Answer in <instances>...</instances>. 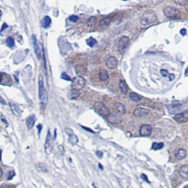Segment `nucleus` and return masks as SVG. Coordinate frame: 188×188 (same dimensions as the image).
<instances>
[{"mask_svg": "<svg viewBox=\"0 0 188 188\" xmlns=\"http://www.w3.org/2000/svg\"><path fill=\"white\" fill-rule=\"evenodd\" d=\"M157 21V16L156 13L151 10H147L144 11L140 18V23L142 26H147Z\"/></svg>", "mask_w": 188, "mask_h": 188, "instance_id": "nucleus-1", "label": "nucleus"}, {"mask_svg": "<svg viewBox=\"0 0 188 188\" xmlns=\"http://www.w3.org/2000/svg\"><path fill=\"white\" fill-rule=\"evenodd\" d=\"M163 13L168 18L171 20L179 19L181 17V13L179 9H176L173 6H167L163 8Z\"/></svg>", "mask_w": 188, "mask_h": 188, "instance_id": "nucleus-2", "label": "nucleus"}, {"mask_svg": "<svg viewBox=\"0 0 188 188\" xmlns=\"http://www.w3.org/2000/svg\"><path fill=\"white\" fill-rule=\"evenodd\" d=\"M38 96L41 104L43 106H45L47 103V94L44 86L43 78L42 77H40L38 81Z\"/></svg>", "mask_w": 188, "mask_h": 188, "instance_id": "nucleus-3", "label": "nucleus"}, {"mask_svg": "<svg viewBox=\"0 0 188 188\" xmlns=\"http://www.w3.org/2000/svg\"><path fill=\"white\" fill-rule=\"evenodd\" d=\"M94 110L97 112L99 114L101 115L104 117H108L110 115V111L109 109L107 108V106L105 104H103V103L101 102H96L95 103L94 105Z\"/></svg>", "mask_w": 188, "mask_h": 188, "instance_id": "nucleus-4", "label": "nucleus"}, {"mask_svg": "<svg viewBox=\"0 0 188 188\" xmlns=\"http://www.w3.org/2000/svg\"><path fill=\"white\" fill-rule=\"evenodd\" d=\"M129 43H130V39L127 36H123L120 38L119 43H118V50H119L120 54H122V55L125 54L129 45Z\"/></svg>", "mask_w": 188, "mask_h": 188, "instance_id": "nucleus-5", "label": "nucleus"}, {"mask_svg": "<svg viewBox=\"0 0 188 188\" xmlns=\"http://www.w3.org/2000/svg\"><path fill=\"white\" fill-rule=\"evenodd\" d=\"M72 81V89H77V90H80L82 89L84 87L86 84V81L85 79H84L81 76H77L74 79H73Z\"/></svg>", "mask_w": 188, "mask_h": 188, "instance_id": "nucleus-6", "label": "nucleus"}, {"mask_svg": "<svg viewBox=\"0 0 188 188\" xmlns=\"http://www.w3.org/2000/svg\"><path fill=\"white\" fill-rule=\"evenodd\" d=\"M108 120L111 124H119L123 120V117L122 114L115 112V113H110V115L108 117Z\"/></svg>", "mask_w": 188, "mask_h": 188, "instance_id": "nucleus-7", "label": "nucleus"}, {"mask_svg": "<svg viewBox=\"0 0 188 188\" xmlns=\"http://www.w3.org/2000/svg\"><path fill=\"white\" fill-rule=\"evenodd\" d=\"M51 134H50V130L47 131L46 139H45V151L47 155L50 154L52 151V138H51Z\"/></svg>", "mask_w": 188, "mask_h": 188, "instance_id": "nucleus-8", "label": "nucleus"}, {"mask_svg": "<svg viewBox=\"0 0 188 188\" xmlns=\"http://www.w3.org/2000/svg\"><path fill=\"white\" fill-rule=\"evenodd\" d=\"M173 118L178 123H187V122H188V111H185L180 113H177L174 116Z\"/></svg>", "mask_w": 188, "mask_h": 188, "instance_id": "nucleus-9", "label": "nucleus"}, {"mask_svg": "<svg viewBox=\"0 0 188 188\" xmlns=\"http://www.w3.org/2000/svg\"><path fill=\"white\" fill-rule=\"evenodd\" d=\"M152 132V127L149 125H142L139 128L141 137H149Z\"/></svg>", "mask_w": 188, "mask_h": 188, "instance_id": "nucleus-10", "label": "nucleus"}, {"mask_svg": "<svg viewBox=\"0 0 188 188\" xmlns=\"http://www.w3.org/2000/svg\"><path fill=\"white\" fill-rule=\"evenodd\" d=\"M149 113V111L146 108H137L133 112L134 115L138 117V118H142V117L147 115Z\"/></svg>", "mask_w": 188, "mask_h": 188, "instance_id": "nucleus-11", "label": "nucleus"}, {"mask_svg": "<svg viewBox=\"0 0 188 188\" xmlns=\"http://www.w3.org/2000/svg\"><path fill=\"white\" fill-rule=\"evenodd\" d=\"M182 106V105L181 104V103H171V104L168 105V106H167L168 111L169 113H170V114H174V113H175L176 112L180 110Z\"/></svg>", "mask_w": 188, "mask_h": 188, "instance_id": "nucleus-12", "label": "nucleus"}, {"mask_svg": "<svg viewBox=\"0 0 188 188\" xmlns=\"http://www.w3.org/2000/svg\"><path fill=\"white\" fill-rule=\"evenodd\" d=\"M106 66L110 69H115L118 67V61L115 57H109L106 60Z\"/></svg>", "mask_w": 188, "mask_h": 188, "instance_id": "nucleus-13", "label": "nucleus"}, {"mask_svg": "<svg viewBox=\"0 0 188 188\" xmlns=\"http://www.w3.org/2000/svg\"><path fill=\"white\" fill-rule=\"evenodd\" d=\"M32 38H33V47H34L35 55H36V57L38 60H40V58H41V52H40V47H39L38 40H37V38L35 35H32Z\"/></svg>", "mask_w": 188, "mask_h": 188, "instance_id": "nucleus-14", "label": "nucleus"}, {"mask_svg": "<svg viewBox=\"0 0 188 188\" xmlns=\"http://www.w3.org/2000/svg\"><path fill=\"white\" fill-rule=\"evenodd\" d=\"M179 174L182 178L188 180V165H182L180 168Z\"/></svg>", "mask_w": 188, "mask_h": 188, "instance_id": "nucleus-15", "label": "nucleus"}, {"mask_svg": "<svg viewBox=\"0 0 188 188\" xmlns=\"http://www.w3.org/2000/svg\"><path fill=\"white\" fill-rule=\"evenodd\" d=\"M187 156V151L183 149H180L175 153V158L178 161H181Z\"/></svg>", "mask_w": 188, "mask_h": 188, "instance_id": "nucleus-16", "label": "nucleus"}, {"mask_svg": "<svg viewBox=\"0 0 188 188\" xmlns=\"http://www.w3.org/2000/svg\"><path fill=\"white\" fill-rule=\"evenodd\" d=\"M79 96H80V91H79V90L74 89H71L68 92V94H67L68 98L71 100L77 99L79 97Z\"/></svg>", "mask_w": 188, "mask_h": 188, "instance_id": "nucleus-17", "label": "nucleus"}, {"mask_svg": "<svg viewBox=\"0 0 188 188\" xmlns=\"http://www.w3.org/2000/svg\"><path fill=\"white\" fill-rule=\"evenodd\" d=\"M35 123V117L34 115L28 116L26 119V126L28 130H31Z\"/></svg>", "mask_w": 188, "mask_h": 188, "instance_id": "nucleus-18", "label": "nucleus"}, {"mask_svg": "<svg viewBox=\"0 0 188 188\" xmlns=\"http://www.w3.org/2000/svg\"><path fill=\"white\" fill-rule=\"evenodd\" d=\"M99 79L101 81H103V82H106L109 80V75H108V73L106 69H101L99 72Z\"/></svg>", "mask_w": 188, "mask_h": 188, "instance_id": "nucleus-19", "label": "nucleus"}, {"mask_svg": "<svg viewBox=\"0 0 188 188\" xmlns=\"http://www.w3.org/2000/svg\"><path fill=\"white\" fill-rule=\"evenodd\" d=\"M9 106H10V108H11V112H12L13 114L15 116H17V117L21 116V110H20V108H18V106H16V105L11 103H9Z\"/></svg>", "mask_w": 188, "mask_h": 188, "instance_id": "nucleus-20", "label": "nucleus"}, {"mask_svg": "<svg viewBox=\"0 0 188 188\" xmlns=\"http://www.w3.org/2000/svg\"><path fill=\"white\" fill-rule=\"evenodd\" d=\"M35 169L38 171V172L41 173H47L48 172V168H47V166L46 164L44 163H38L35 165Z\"/></svg>", "mask_w": 188, "mask_h": 188, "instance_id": "nucleus-21", "label": "nucleus"}, {"mask_svg": "<svg viewBox=\"0 0 188 188\" xmlns=\"http://www.w3.org/2000/svg\"><path fill=\"white\" fill-rule=\"evenodd\" d=\"M115 109L118 113H120V114L123 115L126 113V109H125L124 105L121 103H116L114 106Z\"/></svg>", "mask_w": 188, "mask_h": 188, "instance_id": "nucleus-22", "label": "nucleus"}, {"mask_svg": "<svg viewBox=\"0 0 188 188\" xmlns=\"http://www.w3.org/2000/svg\"><path fill=\"white\" fill-rule=\"evenodd\" d=\"M119 87H120V91H121L123 94H127V93L128 92V90H129L128 86H127V84L126 81H125V80H120V81Z\"/></svg>", "mask_w": 188, "mask_h": 188, "instance_id": "nucleus-23", "label": "nucleus"}, {"mask_svg": "<svg viewBox=\"0 0 188 188\" xmlns=\"http://www.w3.org/2000/svg\"><path fill=\"white\" fill-rule=\"evenodd\" d=\"M160 73L163 77H168L169 80H170V81L174 80V79H175V77L174 74H169L167 70H165V69H161Z\"/></svg>", "mask_w": 188, "mask_h": 188, "instance_id": "nucleus-24", "label": "nucleus"}, {"mask_svg": "<svg viewBox=\"0 0 188 188\" xmlns=\"http://www.w3.org/2000/svg\"><path fill=\"white\" fill-rule=\"evenodd\" d=\"M50 24H51V18L49 17L48 16H45L43 20V23H42V25H43V27L44 28H48L50 27Z\"/></svg>", "mask_w": 188, "mask_h": 188, "instance_id": "nucleus-25", "label": "nucleus"}, {"mask_svg": "<svg viewBox=\"0 0 188 188\" xmlns=\"http://www.w3.org/2000/svg\"><path fill=\"white\" fill-rule=\"evenodd\" d=\"M111 18L105 17L102 18V19L99 21V26L101 27L108 26V25L110 24V23H111Z\"/></svg>", "mask_w": 188, "mask_h": 188, "instance_id": "nucleus-26", "label": "nucleus"}, {"mask_svg": "<svg viewBox=\"0 0 188 188\" xmlns=\"http://www.w3.org/2000/svg\"><path fill=\"white\" fill-rule=\"evenodd\" d=\"M69 142L71 144L75 145L79 142V139H78L77 135H75L74 134H72L69 136Z\"/></svg>", "mask_w": 188, "mask_h": 188, "instance_id": "nucleus-27", "label": "nucleus"}, {"mask_svg": "<svg viewBox=\"0 0 188 188\" xmlns=\"http://www.w3.org/2000/svg\"><path fill=\"white\" fill-rule=\"evenodd\" d=\"M130 98L132 101H134V102H139V101L142 99V98L140 97L138 94H136V93H134V92L130 93Z\"/></svg>", "mask_w": 188, "mask_h": 188, "instance_id": "nucleus-28", "label": "nucleus"}, {"mask_svg": "<svg viewBox=\"0 0 188 188\" xmlns=\"http://www.w3.org/2000/svg\"><path fill=\"white\" fill-rule=\"evenodd\" d=\"M164 146V144L163 143H162V142H161V143H158V142H154L153 143V144H152V146H151V149L153 150H160V149H162L163 148Z\"/></svg>", "mask_w": 188, "mask_h": 188, "instance_id": "nucleus-29", "label": "nucleus"}, {"mask_svg": "<svg viewBox=\"0 0 188 188\" xmlns=\"http://www.w3.org/2000/svg\"><path fill=\"white\" fill-rule=\"evenodd\" d=\"M86 43H87V45H89L90 47H94L95 45H96V43H97V40H96V39H94V38H89V39H87L86 40Z\"/></svg>", "mask_w": 188, "mask_h": 188, "instance_id": "nucleus-30", "label": "nucleus"}, {"mask_svg": "<svg viewBox=\"0 0 188 188\" xmlns=\"http://www.w3.org/2000/svg\"><path fill=\"white\" fill-rule=\"evenodd\" d=\"M6 43L7 45V46L9 47H13L14 46L15 43H14V40L12 37H9L6 40Z\"/></svg>", "mask_w": 188, "mask_h": 188, "instance_id": "nucleus-31", "label": "nucleus"}, {"mask_svg": "<svg viewBox=\"0 0 188 188\" xmlns=\"http://www.w3.org/2000/svg\"><path fill=\"white\" fill-rule=\"evenodd\" d=\"M175 4L180 5V6H184L188 3V0H173Z\"/></svg>", "mask_w": 188, "mask_h": 188, "instance_id": "nucleus-32", "label": "nucleus"}, {"mask_svg": "<svg viewBox=\"0 0 188 188\" xmlns=\"http://www.w3.org/2000/svg\"><path fill=\"white\" fill-rule=\"evenodd\" d=\"M96 18L95 17H91L89 18V20L88 21V25L90 26H93L96 23Z\"/></svg>", "mask_w": 188, "mask_h": 188, "instance_id": "nucleus-33", "label": "nucleus"}, {"mask_svg": "<svg viewBox=\"0 0 188 188\" xmlns=\"http://www.w3.org/2000/svg\"><path fill=\"white\" fill-rule=\"evenodd\" d=\"M61 78L64 79V80H66V81H72V79H71V77H69V75H67L65 72L62 73V75H61Z\"/></svg>", "mask_w": 188, "mask_h": 188, "instance_id": "nucleus-34", "label": "nucleus"}, {"mask_svg": "<svg viewBox=\"0 0 188 188\" xmlns=\"http://www.w3.org/2000/svg\"><path fill=\"white\" fill-rule=\"evenodd\" d=\"M76 69H80V70H77V72H78V74H79V73H81V74H84V72H85V68H84V67H82V66H78V67H77V68Z\"/></svg>", "mask_w": 188, "mask_h": 188, "instance_id": "nucleus-35", "label": "nucleus"}, {"mask_svg": "<svg viewBox=\"0 0 188 188\" xmlns=\"http://www.w3.org/2000/svg\"><path fill=\"white\" fill-rule=\"evenodd\" d=\"M78 19H79V18H78L77 16H75V15H72V16H69V21H71L72 22H77Z\"/></svg>", "mask_w": 188, "mask_h": 188, "instance_id": "nucleus-36", "label": "nucleus"}, {"mask_svg": "<svg viewBox=\"0 0 188 188\" xmlns=\"http://www.w3.org/2000/svg\"><path fill=\"white\" fill-rule=\"evenodd\" d=\"M65 131H66V133L67 134L69 135H71V134H74L73 133V131L72 130H71V129H69V128H65Z\"/></svg>", "mask_w": 188, "mask_h": 188, "instance_id": "nucleus-37", "label": "nucleus"}, {"mask_svg": "<svg viewBox=\"0 0 188 188\" xmlns=\"http://www.w3.org/2000/svg\"><path fill=\"white\" fill-rule=\"evenodd\" d=\"M58 148H59V150H60L61 154H62V155H63L64 153V149L63 146L60 145V146H59Z\"/></svg>", "mask_w": 188, "mask_h": 188, "instance_id": "nucleus-38", "label": "nucleus"}, {"mask_svg": "<svg viewBox=\"0 0 188 188\" xmlns=\"http://www.w3.org/2000/svg\"><path fill=\"white\" fill-rule=\"evenodd\" d=\"M186 33H187V30H186L185 28H182V29L180 30V34L182 35H185Z\"/></svg>", "mask_w": 188, "mask_h": 188, "instance_id": "nucleus-39", "label": "nucleus"}, {"mask_svg": "<svg viewBox=\"0 0 188 188\" xmlns=\"http://www.w3.org/2000/svg\"><path fill=\"white\" fill-rule=\"evenodd\" d=\"M96 155H97V156L99 157V158H102V157H103V152L100 151H96Z\"/></svg>", "mask_w": 188, "mask_h": 188, "instance_id": "nucleus-40", "label": "nucleus"}, {"mask_svg": "<svg viewBox=\"0 0 188 188\" xmlns=\"http://www.w3.org/2000/svg\"><path fill=\"white\" fill-rule=\"evenodd\" d=\"M38 134H40V132H41V130H42V125H38Z\"/></svg>", "mask_w": 188, "mask_h": 188, "instance_id": "nucleus-41", "label": "nucleus"}, {"mask_svg": "<svg viewBox=\"0 0 188 188\" xmlns=\"http://www.w3.org/2000/svg\"><path fill=\"white\" fill-rule=\"evenodd\" d=\"M142 178L144 179V180H146L148 182H149V181L148 180H147L146 176V175H144V174H142Z\"/></svg>", "mask_w": 188, "mask_h": 188, "instance_id": "nucleus-42", "label": "nucleus"}, {"mask_svg": "<svg viewBox=\"0 0 188 188\" xmlns=\"http://www.w3.org/2000/svg\"><path fill=\"white\" fill-rule=\"evenodd\" d=\"M83 127V128H84V129H85V130H88V131H89V132H90L94 133V131H93V130H91V129H89V128L84 127Z\"/></svg>", "mask_w": 188, "mask_h": 188, "instance_id": "nucleus-43", "label": "nucleus"}, {"mask_svg": "<svg viewBox=\"0 0 188 188\" xmlns=\"http://www.w3.org/2000/svg\"><path fill=\"white\" fill-rule=\"evenodd\" d=\"M2 176H3V170H2V169L0 168V179L1 178V177H2Z\"/></svg>", "mask_w": 188, "mask_h": 188, "instance_id": "nucleus-44", "label": "nucleus"}, {"mask_svg": "<svg viewBox=\"0 0 188 188\" xmlns=\"http://www.w3.org/2000/svg\"><path fill=\"white\" fill-rule=\"evenodd\" d=\"M0 101H1V103H2V104H4V105L6 104V103H5V101H4V99H3L1 97V96H0Z\"/></svg>", "mask_w": 188, "mask_h": 188, "instance_id": "nucleus-45", "label": "nucleus"}, {"mask_svg": "<svg viewBox=\"0 0 188 188\" xmlns=\"http://www.w3.org/2000/svg\"><path fill=\"white\" fill-rule=\"evenodd\" d=\"M1 119H2V121H3V122H4V123H5V124H6V125H8V123H7V122H6V119H4V117H3V116H1Z\"/></svg>", "mask_w": 188, "mask_h": 188, "instance_id": "nucleus-46", "label": "nucleus"}, {"mask_svg": "<svg viewBox=\"0 0 188 188\" xmlns=\"http://www.w3.org/2000/svg\"><path fill=\"white\" fill-rule=\"evenodd\" d=\"M184 74H185L186 77H188V67L185 69V72H184Z\"/></svg>", "mask_w": 188, "mask_h": 188, "instance_id": "nucleus-47", "label": "nucleus"}, {"mask_svg": "<svg viewBox=\"0 0 188 188\" xmlns=\"http://www.w3.org/2000/svg\"><path fill=\"white\" fill-rule=\"evenodd\" d=\"M56 136H57V130H56V129L55 130V134H54V139H56Z\"/></svg>", "mask_w": 188, "mask_h": 188, "instance_id": "nucleus-48", "label": "nucleus"}, {"mask_svg": "<svg viewBox=\"0 0 188 188\" xmlns=\"http://www.w3.org/2000/svg\"><path fill=\"white\" fill-rule=\"evenodd\" d=\"M1 151L0 149V161H1Z\"/></svg>", "mask_w": 188, "mask_h": 188, "instance_id": "nucleus-49", "label": "nucleus"}, {"mask_svg": "<svg viewBox=\"0 0 188 188\" xmlns=\"http://www.w3.org/2000/svg\"><path fill=\"white\" fill-rule=\"evenodd\" d=\"M185 9H186V10H187V11L188 12V5H187V6H186Z\"/></svg>", "mask_w": 188, "mask_h": 188, "instance_id": "nucleus-50", "label": "nucleus"}, {"mask_svg": "<svg viewBox=\"0 0 188 188\" xmlns=\"http://www.w3.org/2000/svg\"><path fill=\"white\" fill-rule=\"evenodd\" d=\"M93 186H94V188H98L97 187H96V185H95V184H93Z\"/></svg>", "mask_w": 188, "mask_h": 188, "instance_id": "nucleus-51", "label": "nucleus"}, {"mask_svg": "<svg viewBox=\"0 0 188 188\" xmlns=\"http://www.w3.org/2000/svg\"><path fill=\"white\" fill-rule=\"evenodd\" d=\"M183 188H188V184H187V185H185V186H184V187Z\"/></svg>", "mask_w": 188, "mask_h": 188, "instance_id": "nucleus-52", "label": "nucleus"}, {"mask_svg": "<svg viewBox=\"0 0 188 188\" xmlns=\"http://www.w3.org/2000/svg\"><path fill=\"white\" fill-rule=\"evenodd\" d=\"M123 1H127V0H123Z\"/></svg>", "mask_w": 188, "mask_h": 188, "instance_id": "nucleus-53", "label": "nucleus"}]
</instances>
